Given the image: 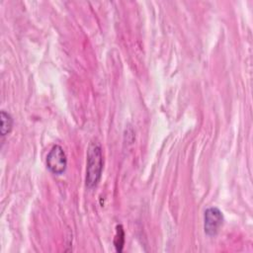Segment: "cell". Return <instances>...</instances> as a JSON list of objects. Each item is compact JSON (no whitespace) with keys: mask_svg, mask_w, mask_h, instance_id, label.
<instances>
[{"mask_svg":"<svg viewBox=\"0 0 253 253\" xmlns=\"http://www.w3.org/2000/svg\"><path fill=\"white\" fill-rule=\"evenodd\" d=\"M45 162L47 169L51 173L55 175L62 174L67 166V158L63 148L58 144L53 145L46 156Z\"/></svg>","mask_w":253,"mask_h":253,"instance_id":"cell-2","label":"cell"},{"mask_svg":"<svg viewBox=\"0 0 253 253\" xmlns=\"http://www.w3.org/2000/svg\"><path fill=\"white\" fill-rule=\"evenodd\" d=\"M0 118H1V127H0V132L2 136L7 135L8 133H10V131L12 130L13 127V119L11 117V115L5 111H1L0 114Z\"/></svg>","mask_w":253,"mask_h":253,"instance_id":"cell-4","label":"cell"},{"mask_svg":"<svg viewBox=\"0 0 253 253\" xmlns=\"http://www.w3.org/2000/svg\"><path fill=\"white\" fill-rule=\"evenodd\" d=\"M223 222V215L219 209L211 207L206 210L204 214V229L209 236H214L219 231Z\"/></svg>","mask_w":253,"mask_h":253,"instance_id":"cell-3","label":"cell"},{"mask_svg":"<svg viewBox=\"0 0 253 253\" xmlns=\"http://www.w3.org/2000/svg\"><path fill=\"white\" fill-rule=\"evenodd\" d=\"M103 171V154L101 145L93 141L89 144L87 151V167H86V186L88 188L95 187L102 176Z\"/></svg>","mask_w":253,"mask_h":253,"instance_id":"cell-1","label":"cell"},{"mask_svg":"<svg viewBox=\"0 0 253 253\" xmlns=\"http://www.w3.org/2000/svg\"><path fill=\"white\" fill-rule=\"evenodd\" d=\"M125 244V231L122 224L116 226V235L114 238V245L118 252H122Z\"/></svg>","mask_w":253,"mask_h":253,"instance_id":"cell-5","label":"cell"}]
</instances>
